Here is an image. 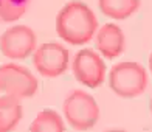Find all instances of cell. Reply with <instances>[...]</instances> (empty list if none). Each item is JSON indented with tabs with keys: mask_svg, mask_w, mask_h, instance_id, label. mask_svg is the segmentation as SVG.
<instances>
[{
	"mask_svg": "<svg viewBox=\"0 0 152 132\" xmlns=\"http://www.w3.org/2000/svg\"><path fill=\"white\" fill-rule=\"evenodd\" d=\"M30 132H65V124L56 110L44 109L30 124Z\"/></svg>",
	"mask_w": 152,
	"mask_h": 132,
	"instance_id": "11",
	"label": "cell"
},
{
	"mask_svg": "<svg viewBox=\"0 0 152 132\" xmlns=\"http://www.w3.org/2000/svg\"><path fill=\"white\" fill-rule=\"evenodd\" d=\"M22 115L23 112L20 100H16L8 95L0 98V124H2L3 132H11L22 120Z\"/></svg>",
	"mask_w": 152,
	"mask_h": 132,
	"instance_id": "10",
	"label": "cell"
},
{
	"mask_svg": "<svg viewBox=\"0 0 152 132\" xmlns=\"http://www.w3.org/2000/svg\"><path fill=\"white\" fill-rule=\"evenodd\" d=\"M0 86L5 95L16 100L31 98L37 92V79L28 68L19 64H3L0 67Z\"/></svg>",
	"mask_w": 152,
	"mask_h": 132,
	"instance_id": "4",
	"label": "cell"
},
{
	"mask_svg": "<svg viewBox=\"0 0 152 132\" xmlns=\"http://www.w3.org/2000/svg\"><path fill=\"white\" fill-rule=\"evenodd\" d=\"M0 90H2V86H0Z\"/></svg>",
	"mask_w": 152,
	"mask_h": 132,
	"instance_id": "17",
	"label": "cell"
},
{
	"mask_svg": "<svg viewBox=\"0 0 152 132\" xmlns=\"http://www.w3.org/2000/svg\"><path fill=\"white\" fill-rule=\"evenodd\" d=\"M106 132H127V131H123V129H109Z\"/></svg>",
	"mask_w": 152,
	"mask_h": 132,
	"instance_id": "13",
	"label": "cell"
},
{
	"mask_svg": "<svg viewBox=\"0 0 152 132\" xmlns=\"http://www.w3.org/2000/svg\"><path fill=\"white\" fill-rule=\"evenodd\" d=\"M70 64V53L58 42H45L33 53L34 68L45 78H58L64 75Z\"/></svg>",
	"mask_w": 152,
	"mask_h": 132,
	"instance_id": "5",
	"label": "cell"
},
{
	"mask_svg": "<svg viewBox=\"0 0 152 132\" xmlns=\"http://www.w3.org/2000/svg\"><path fill=\"white\" fill-rule=\"evenodd\" d=\"M96 48L107 59H115L124 51L126 37L116 23H104L96 31Z\"/></svg>",
	"mask_w": 152,
	"mask_h": 132,
	"instance_id": "8",
	"label": "cell"
},
{
	"mask_svg": "<svg viewBox=\"0 0 152 132\" xmlns=\"http://www.w3.org/2000/svg\"><path fill=\"white\" fill-rule=\"evenodd\" d=\"M98 31V19L92 8L79 0H72L56 17L58 36L70 45H84Z\"/></svg>",
	"mask_w": 152,
	"mask_h": 132,
	"instance_id": "1",
	"label": "cell"
},
{
	"mask_svg": "<svg viewBox=\"0 0 152 132\" xmlns=\"http://www.w3.org/2000/svg\"><path fill=\"white\" fill-rule=\"evenodd\" d=\"M0 132H3V129H2V124H0Z\"/></svg>",
	"mask_w": 152,
	"mask_h": 132,
	"instance_id": "16",
	"label": "cell"
},
{
	"mask_svg": "<svg viewBox=\"0 0 152 132\" xmlns=\"http://www.w3.org/2000/svg\"><path fill=\"white\" fill-rule=\"evenodd\" d=\"M75 78L86 87H99L106 78V64L95 50L84 48L75 54L72 62Z\"/></svg>",
	"mask_w": 152,
	"mask_h": 132,
	"instance_id": "6",
	"label": "cell"
},
{
	"mask_svg": "<svg viewBox=\"0 0 152 132\" xmlns=\"http://www.w3.org/2000/svg\"><path fill=\"white\" fill-rule=\"evenodd\" d=\"M149 70L152 73V53H151V56H149Z\"/></svg>",
	"mask_w": 152,
	"mask_h": 132,
	"instance_id": "14",
	"label": "cell"
},
{
	"mask_svg": "<svg viewBox=\"0 0 152 132\" xmlns=\"http://www.w3.org/2000/svg\"><path fill=\"white\" fill-rule=\"evenodd\" d=\"M149 109H151V115H152V96H151V101H149Z\"/></svg>",
	"mask_w": 152,
	"mask_h": 132,
	"instance_id": "15",
	"label": "cell"
},
{
	"mask_svg": "<svg viewBox=\"0 0 152 132\" xmlns=\"http://www.w3.org/2000/svg\"><path fill=\"white\" fill-rule=\"evenodd\" d=\"M31 0H0V23H8L20 19Z\"/></svg>",
	"mask_w": 152,
	"mask_h": 132,
	"instance_id": "12",
	"label": "cell"
},
{
	"mask_svg": "<svg viewBox=\"0 0 152 132\" xmlns=\"http://www.w3.org/2000/svg\"><path fill=\"white\" fill-rule=\"evenodd\" d=\"M36 33L26 25H14L0 36V50L10 59H26L36 51Z\"/></svg>",
	"mask_w": 152,
	"mask_h": 132,
	"instance_id": "7",
	"label": "cell"
},
{
	"mask_svg": "<svg viewBox=\"0 0 152 132\" xmlns=\"http://www.w3.org/2000/svg\"><path fill=\"white\" fill-rule=\"evenodd\" d=\"M148 73L138 62L124 61L112 67L109 73V84L121 98H137L148 89Z\"/></svg>",
	"mask_w": 152,
	"mask_h": 132,
	"instance_id": "2",
	"label": "cell"
},
{
	"mask_svg": "<svg viewBox=\"0 0 152 132\" xmlns=\"http://www.w3.org/2000/svg\"><path fill=\"white\" fill-rule=\"evenodd\" d=\"M98 3L102 14L115 20H124L130 17L141 5L140 0H98Z\"/></svg>",
	"mask_w": 152,
	"mask_h": 132,
	"instance_id": "9",
	"label": "cell"
},
{
	"mask_svg": "<svg viewBox=\"0 0 152 132\" xmlns=\"http://www.w3.org/2000/svg\"><path fill=\"white\" fill-rule=\"evenodd\" d=\"M67 123L76 131L92 129L99 118V107L92 95L84 90H73L62 104Z\"/></svg>",
	"mask_w": 152,
	"mask_h": 132,
	"instance_id": "3",
	"label": "cell"
}]
</instances>
